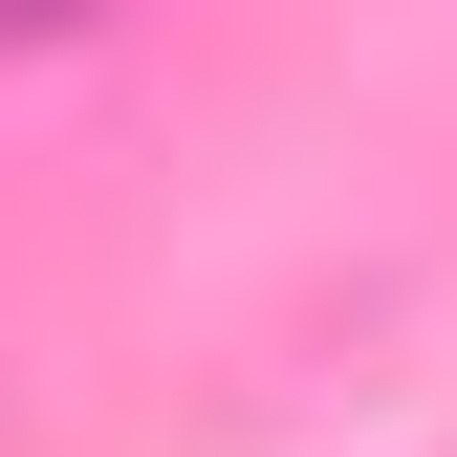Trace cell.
I'll list each match as a JSON object with an SVG mask.
<instances>
[{"mask_svg":"<svg viewBox=\"0 0 457 457\" xmlns=\"http://www.w3.org/2000/svg\"><path fill=\"white\" fill-rule=\"evenodd\" d=\"M44 22H87V0H0V44H44Z\"/></svg>","mask_w":457,"mask_h":457,"instance_id":"1","label":"cell"}]
</instances>
